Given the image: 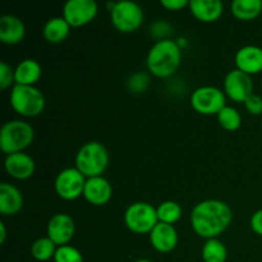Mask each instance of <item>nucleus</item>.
<instances>
[{
	"label": "nucleus",
	"mask_w": 262,
	"mask_h": 262,
	"mask_svg": "<svg viewBox=\"0 0 262 262\" xmlns=\"http://www.w3.org/2000/svg\"><path fill=\"white\" fill-rule=\"evenodd\" d=\"M0 230H2V235H0V243H4L5 237H7V230H5L4 223H0Z\"/></svg>",
	"instance_id": "33"
},
{
	"label": "nucleus",
	"mask_w": 262,
	"mask_h": 262,
	"mask_svg": "<svg viewBox=\"0 0 262 262\" xmlns=\"http://www.w3.org/2000/svg\"><path fill=\"white\" fill-rule=\"evenodd\" d=\"M23 206V197L19 189L9 183L0 184V214L13 216Z\"/></svg>",
	"instance_id": "18"
},
{
	"label": "nucleus",
	"mask_w": 262,
	"mask_h": 262,
	"mask_svg": "<svg viewBox=\"0 0 262 262\" xmlns=\"http://www.w3.org/2000/svg\"><path fill=\"white\" fill-rule=\"evenodd\" d=\"M112 23L118 31L123 33L135 32L141 27L143 20L142 8L133 2L115 3L113 9L110 10Z\"/></svg>",
	"instance_id": "7"
},
{
	"label": "nucleus",
	"mask_w": 262,
	"mask_h": 262,
	"mask_svg": "<svg viewBox=\"0 0 262 262\" xmlns=\"http://www.w3.org/2000/svg\"><path fill=\"white\" fill-rule=\"evenodd\" d=\"M56 252V246L49 237L38 238L31 247V255L37 261H48L54 258Z\"/></svg>",
	"instance_id": "24"
},
{
	"label": "nucleus",
	"mask_w": 262,
	"mask_h": 262,
	"mask_svg": "<svg viewBox=\"0 0 262 262\" xmlns=\"http://www.w3.org/2000/svg\"><path fill=\"white\" fill-rule=\"evenodd\" d=\"M42 69L33 59H26L20 61L14 69V82L19 86H33L41 78Z\"/></svg>",
	"instance_id": "20"
},
{
	"label": "nucleus",
	"mask_w": 262,
	"mask_h": 262,
	"mask_svg": "<svg viewBox=\"0 0 262 262\" xmlns=\"http://www.w3.org/2000/svg\"><path fill=\"white\" fill-rule=\"evenodd\" d=\"M124 223L130 232L137 234H150L159 224L158 211L147 202H135L125 210Z\"/></svg>",
	"instance_id": "6"
},
{
	"label": "nucleus",
	"mask_w": 262,
	"mask_h": 262,
	"mask_svg": "<svg viewBox=\"0 0 262 262\" xmlns=\"http://www.w3.org/2000/svg\"><path fill=\"white\" fill-rule=\"evenodd\" d=\"M217 120L220 125L227 130H237L242 124V118L238 110L232 106H225L224 109L220 110L217 114Z\"/></svg>",
	"instance_id": "26"
},
{
	"label": "nucleus",
	"mask_w": 262,
	"mask_h": 262,
	"mask_svg": "<svg viewBox=\"0 0 262 262\" xmlns=\"http://www.w3.org/2000/svg\"><path fill=\"white\" fill-rule=\"evenodd\" d=\"M188 7L194 18L205 23H211L219 19L224 9V5L220 0H191Z\"/></svg>",
	"instance_id": "17"
},
{
	"label": "nucleus",
	"mask_w": 262,
	"mask_h": 262,
	"mask_svg": "<svg viewBox=\"0 0 262 262\" xmlns=\"http://www.w3.org/2000/svg\"><path fill=\"white\" fill-rule=\"evenodd\" d=\"M232 14L241 20H252L262 13L261 0H234L230 5Z\"/></svg>",
	"instance_id": "22"
},
{
	"label": "nucleus",
	"mask_w": 262,
	"mask_h": 262,
	"mask_svg": "<svg viewBox=\"0 0 262 262\" xmlns=\"http://www.w3.org/2000/svg\"><path fill=\"white\" fill-rule=\"evenodd\" d=\"M156 211H158L159 222L165 223V224L173 225L182 216V207L174 201L163 202V204L159 205Z\"/></svg>",
	"instance_id": "25"
},
{
	"label": "nucleus",
	"mask_w": 262,
	"mask_h": 262,
	"mask_svg": "<svg viewBox=\"0 0 262 262\" xmlns=\"http://www.w3.org/2000/svg\"><path fill=\"white\" fill-rule=\"evenodd\" d=\"M232 210L219 200H206L194 206L191 224L194 233L201 238L212 239L222 234L232 223Z\"/></svg>",
	"instance_id": "1"
},
{
	"label": "nucleus",
	"mask_w": 262,
	"mask_h": 262,
	"mask_svg": "<svg viewBox=\"0 0 262 262\" xmlns=\"http://www.w3.org/2000/svg\"><path fill=\"white\" fill-rule=\"evenodd\" d=\"M253 92L251 76L239 69L230 71L224 79V94L235 102H246Z\"/></svg>",
	"instance_id": "11"
},
{
	"label": "nucleus",
	"mask_w": 262,
	"mask_h": 262,
	"mask_svg": "<svg viewBox=\"0 0 262 262\" xmlns=\"http://www.w3.org/2000/svg\"><path fill=\"white\" fill-rule=\"evenodd\" d=\"M26 35L22 20L14 15H3L0 18V40L7 45H17Z\"/></svg>",
	"instance_id": "19"
},
{
	"label": "nucleus",
	"mask_w": 262,
	"mask_h": 262,
	"mask_svg": "<svg viewBox=\"0 0 262 262\" xmlns=\"http://www.w3.org/2000/svg\"><path fill=\"white\" fill-rule=\"evenodd\" d=\"M55 262H83V256L77 248L72 246H61L56 248L55 256H54Z\"/></svg>",
	"instance_id": "27"
},
{
	"label": "nucleus",
	"mask_w": 262,
	"mask_h": 262,
	"mask_svg": "<svg viewBox=\"0 0 262 262\" xmlns=\"http://www.w3.org/2000/svg\"><path fill=\"white\" fill-rule=\"evenodd\" d=\"M228 257V251L224 243L217 238L207 239L202 248V258L205 262H225Z\"/></svg>",
	"instance_id": "23"
},
{
	"label": "nucleus",
	"mask_w": 262,
	"mask_h": 262,
	"mask_svg": "<svg viewBox=\"0 0 262 262\" xmlns=\"http://www.w3.org/2000/svg\"><path fill=\"white\" fill-rule=\"evenodd\" d=\"M191 105L197 113L202 115H217L220 110L227 106L225 94L216 87H200L191 95Z\"/></svg>",
	"instance_id": "8"
},
{
	"label": "nucleus",
	"mask_w": 262,
	"mask_h": 262,
	"mask_svg": "<svg viewBox=\"0 0 262 262\" xmlns=\"http://www.w3.org/2000/svg\"><path fill=\"white\" fill-rule=\"evenodd\" d=\"M251 228L256 234L262 237V209L256 211L251 217Z\"/></svg>",
	"instance_id": "32"
},
{
	"label": "nucleus",
	"mask_w": 262,
	"mask_h": 262,
	"mask_svg": "<svg viewBox=\"0 0 262 262\" xmlns=\"http://www.w3.org/2000/svg\"><path fill=\"white\" fill-rule=\"evenodd\" d=\"M136 262H151L150 260H146V258H141V260H137Z\"/></svg>",
	"instance_id": "34"
},
{
	"label": "nucleus",
	"mask_w": 262,
	"mask_h": 262,
	"mask_svg": "<svg viewBox=\"0 0 262 262\" xmlns=\"http://www.w3.org/2000/svg\"><path fill=\"white\" fill-rule=\"evenodd\" d=\"M182 60V51L178 42L170 38L159 40L150 49L147 55V68L159 78L173 76Z\"/></svg>",
	"instance_id": "2"
},
{
	"label": "nucleus",
	"mask_w": 262,
	"mask_h": 262,
	"mask_svg": "<svg viewBox=\"0 0 262 262\" xmlns=\"http://www.w3.org/2000/svg\"><path fill=\"white\" fill-rule=\"evenodd\" d=\"M151 246L161 253L171 252L178 243V233L170 224L160 223L150 233Z\"/></svg>",
	"instance_id": "14"
},
{
	"label": "nucleus",
	"mask_w": 262,
	"mask_h": 262,
	"mask_svg": "<svg viewBox=\"0 0 262 262\" xmlns=\"http://www.w3.org/2000/svg\"><path fill=\"white\" fill-rule=\"evenodd\" d=\"M129 89L130 91L133 92H142L145 91L146 87H147L148 84V78L146 74H142V73H137L135 74V76L130 77L129 79Z\"/></svg>",
	"instance_id": "29"
},
{
	"label": "nucleus",
	"mask_w": 262,
	"mask_h": 262,
	"mask_svg": "<svg viewBox=\"0 0 262 262\" xmlns=\"http://www.w3.org/2000/svg\"><path fill=\"white\" fill-rule=\"evenodd\" d=\"M109 165V154L102 143L91 141L79 148L76 155V168L89 178L101 177Z\"/></svg>",
	"instance_id": "3"
},
{
	"label": "nucleus",
	"mask_w": 262,
	"mask_h": 262,
	"mask_svg": "<svg viewBox=\"0 0 262 262\" xmlns=\"http://www.w3.org/2000/svg\"><path fill=\"white\" fill-rule=\"evenodd\" d=\"M33 137L35 132L30 123L10 120L5 123L0 130V148L8 155L22 152L32 143Z\"/></svg>",
	"instance_id": "4"
},
{
	"label": "nucleus",
	"mask_w": 262,
	"mask_h": 262,
	"mask_svg": "<svg viewBox=\"0 0 262 262\" xmlns=\"http://www.w3.org/2000/svg\"><path fill=\"white\" fill-rule=\"evenodd\" d=\"M246 109L248 113L252 115H260L262 114V97L258 95H251L245 102Z\"/></svg>",
	"instance_id": "30"
},
{
	"label": "nucleus",
	"mask_w": 262,
	"mask_h": 262,
	"mask_svg": "<svg viewBox=\"0 0 262 262\" xmlns=\"http://www.w3.org/2000/svg\"><path fill=\"white\" fill-rule=\"evenodd\" d=\"M9 100L13 110L22 117H37L45 107V97L35 86L14 84Z\"/></svg>",
	"instance_id": "5"
},
{
	"label": "nucleus",
	"mask_w": 262,
	"mask_h": 262,
	"mask_svg": "<svg viewBox=\"0 0 262 262\" xmlns=\"http://www.w3.org/2000/svg\"><path fill=\"white\" fill-rule=\"evenodd\" d=\"M14 82V71L5 61L0 63V89L7 90Z\"/></svg>",
	"instance_id": "28"
},
{
	"label": "nucleus",
	"mask_w": 262,
	"mask_h": 262,
	"mask_svg": "<svg viewBox=\"0 0 262 262\" xmlns=\"http://www.w3.org/2000/svg\"><path fill=\"white\" fill-rule=\"evenodd\" d=\"M160 4L169 10H181L189 5V2L187 0H161Z\"/></svg>",
	"instance_id": "31"
},
{
	"label": "nucleus",
	"mask_w": 262,
	"mask_h": 262,
	"mask_svg": "<svg viewBox=\"0 0 262 262\" xmlns=\"http://www.w3.org/2000/svg\"><path fill=\"white\" fill-rule=\"evenodd\" d=\"M261 125H262V120H261Z\"/></svg>",
	"instance_id": "35"
},
{
	"label": "nucleus",
	"mask_w": 262,
	"mask_h": 262,
	"mask_svg": "<svg viewBox=\"0 0 262 262\" xmlns=\"http://www.w3.org/2000/svg\"><path fill=\"white\" fill-rule=\"evenodd\" d=\"M86 177L77 168H67L58 174L55 179V192L66 201L78 199L83 194Z\"/></svg>",
	"instance_id": "9"
},
{
	"label": "nucleus",
	"mask_w": 262,
	"mask_h": 262,
	"mask_svg": "<svg viewBox=\"0 0 262 262\" xmlns=\"http://www.w3.org/2000/svg\"><path fill=\"white\" fill-rule=\"evenodd\" d=\"M83 196L90 204L95 206L106 205L113 196L112 184L102 177L89 178L84 186Z\"/></svg>",
	"instance_id": "13"
},
{
	"label": "nucleus",
	"mask_w": 262,
	"mask_h": 262,
	"mask_svg": "<svg viewBox=\"0 0 262 262\" xmlns=\"http://www.w3.org/2000/svg\"><path fill=\"white\" fill-rule=\"evenodd\" d=\"M99 5L95 0H69L63 9V18L71 27H82L96 17Z\"/></svg>",
	"instance_id": "10"
},
{
	"label": "nucleus",
	"mask_w": 262,
	"mask_h": 262,
	"mask_svg": "<svg viewBox=\"0 0 262 262\" xmlns=\"http://www.w3.org/2000/svg\"><path fill=\"white\" fill-rule=\"evenodd\" d=\"M69 31L71 26L63 17L51 18L43 27V37L50 43H59L68 37Z\"/></svg>",
	"instance_id": "21"
},
{
	"label": "nucleus",
	"mask_w": 262,
	"mask_h": 262,
	"mask_svg": "<svg viewBox=\"0 0 262 262\" xmlns=\"http://www.w3.org/2000/svg\"><path fill=\"white\" fill-rule=\"evenodd\" d=\"M5 170L15 179H28L35 173V161L25 152H17L8 155L5 159Z\"/></svg>",
	"instance_id": "16"
},
{
	"label": "nucleus",
	"mask_w": 262,
	"mask_h": 262,
	"mask_svg": "<svg viewBox=\"0 0 262 262\" xmlns=\"http://www.w3.org/2000/svg\"><path fill=\"white\" fill-rule=\"evenodd\" d=\"M76 225L68 214H56L48 224V237L55 243V246H67L73 238Z\"/></svg>",
	"instance_id": "12"
},
{
	"label": "nucleus",
	"mask_w": 262,
	"mask_h": 262,
	"mask_svg": "<svg viewBox=\"0 0 262 262\" xmlns=\"http://www.w3.org/2000/svg\"><path fill=\"white\" fill-rule=\"evenodd\" d=\"M237 69L246 74H257L262 72V49L258 46H243L235 54Z\"/></svg>",
	"instance_id": "15"
}]
</instances>
